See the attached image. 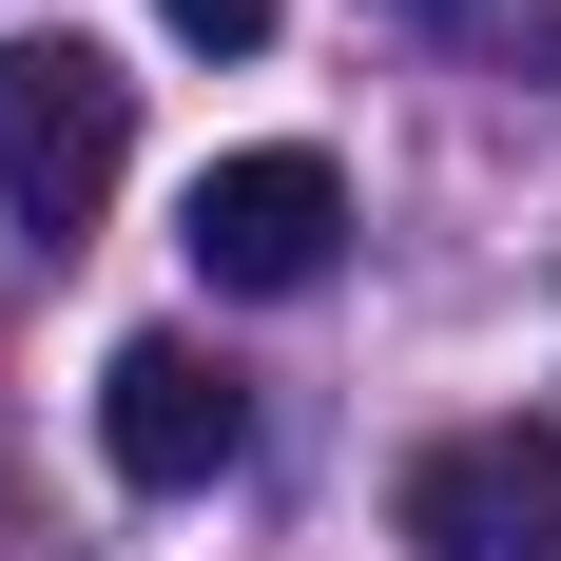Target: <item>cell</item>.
<instances>
[{
  "label": "cell",
  "mask_w": 561,
  "mask_h": 561,
  "mask_svg": "<svg viewBox=\"0 0 561 561\" xmlns=\"http://www.w3.org/2000/svg\"><path fill=\"white\" fill-rule=\"evenodd\" d=\"M116 156H136V78H116L98 39H0V214L39 232H98Z\"/></svg>",
  "instance_id": "1"
},
{
  "label": "cell",
  "mask_w": 561,
  "mask_h": 561,
  "mask_svg": "<svg viewBox=\"0 0 561 561\" xmlns=\"http://www.w3.org/2000/svg\"><path fill=\"white\" fill-rule=\"evenodd\" d=\"M174 252H194L214 290H252V310H272V290H310V272L348 252V174L310 156V136H272V156H214L194 194H174Z\"/></svg>",
  "instance_id": "2"
},
{
  "label": "cell",
  "mask_w": 561,
  "mask_h": 561,
  "mask_svg": "<svg viewBox=\"0 0 561 561\" xmlns=\"http://www.w3.org/2000/svg\"><path fill=\"white\" fill-rule=\"evenodd\" d=\"M98 446H116V484L194 504V484H232V446H252V388H232L194 330H116V368H98Z\"/></svg>",
  "instance_id": "3"
},
{
  "label": "cell",
  "mask_w": 561,
  "mask_h": 561,
  "mask_svg": "<svg viewBox=\"0 0 561 561\" xmlns=\"http://www.w3.org/2000/svg\"><path fill=\"white\" fill-rule=\"evenodd\" d=\"M407 542L426 561H561V426H446L407 465Z\"/></svg>",
  "instance_id": "4"
},
{
  "label": "cell",
  "mask_w": 561,
  "mask_h": 561,
  "mask_svg": "<svg viewBox=\"0 0 561 561\" xmlns=\"http://www.w3.org/2000/svg\"><path fill=\"white\" fill-rule=\"evenodd\" d=\"M156 20H174L194 58H252V39H272V0H156Z\"/></svg>",
  "instance_id": "5"
},
{
  "label": "cell",
  "mask_w": 561,
  "mask_h": 561,
  "mask_svg": "<svg viewBox=\"0 0 561 561\" xmlns=\"http://www.w3.org/2000/svg\"><path fill=\"white\" fill-rule=\"evenodd\" d=\"M407 20H484V0H407Z\"/></svg>",
  "instance_id": "6"
}]
</instances>
